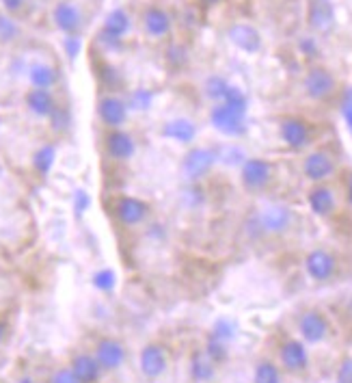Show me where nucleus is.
Here are the masks:
<instances>
[{"mask_svg": "<svg viewBox=\"0 0 352 383\" xmlns=\"http://www.w3.org/2000/svg\"><path fill=\"white\" fill-rule=\"evenodd\" d=\"M350 199H352V178H350Z\"/></svg>", "mask_w": 352, "mask_h": 383, "instance_id": "obj_47", "label": "nucleus"}, {"mask_svg": "<svg viewBox=\"0 0 352 383\" xmlns=\"http://www.w3.org/2000/svg\"><path fill=\"white\" fill-rule=\"evenodd\" d=\"M113 212H115V217L121 226L125 228H135L139 223H143L149 215V206L139 199V197H117L115 204H113Z\"/></svg>", "mask_w": 352, "mask_h": 383, "instance_id": "obj_1", "label": "nucleus"}, {"mask_svg": "<svg viewBox=\"0 0 352 383\" xmlns=\"http://www.w3.org/2000/svg\"><path fill=\"white\" fill-rule=\"evenodd\" d=\"M55 158H57V150H55V145H41L37 152H35V156H33V165H35V169H37V174L39 176H46L50 169H52V165H55Z\"/></svg>", "mask_w": 352, "mask_h": 383, "instance_id": "obj_27", "label": "nucleus"}, {"mask_svg": "<svg viewBox=\"0 0 352 383\" xmlns=\"http://www.w3.org/2000/svg\"><path fill=\"white\" fill-rule=\"evenodd\" d=\"M216 160H218V154L214 150H210V148H195V150H191L184 156L182 172H184L186 180L197 182V180H201L210 172Z\"/></svg>", "mask_w": 352, "mask_h": 383, "instance_id": "obj_2", "label": "nucleus"}, {"mask_svg": "<svg viewBox=\"0 0 352 383\" xmlns=\"http://www.w3.org/2000/svg\"><path fill=\"white\" fill-rule=\"evenodd\" d=\"M292 226V212L288 206L275 204L261 210L259 215V228L268 234H283Z\"/></svg>", "mask_w": 352, "mask_h": 383, "instance_id": "obj_7", "label": "nucleus"}, {"mask_svg": "<svg viewBox=\"0 0 352 383\" xmlns=\"http://www.w3.org/2000/svg\"><path fill=\"white\" fill-rule=\"evenodd\" d=\"M50 119H52V128H55L57 133H61L63 128H67V121H69V119H67V113H65L61 106L55 109V113L50 115Z\"/></svg>", "mask_w": 352, "mask_h": 383, "instance_id": "obj_38", "label": "nucleus"}, {"mask_svg": "<svg viewBox=\"0 0 352 383\" xmlns=\"http://www.w3.org/2000/svg\"><path fill=\"white\" fill-rule=\"evenodd\" d=\"M96 360L100 362L102 370H117L125 362V349L115 338H102L96 345Z\"/></svg>", "mask_w": 352, "mask_h": 383, "instance_id": "obj_8", "label": "nucleus"}, {"mask_svg": "<svg viewBox=\"0 0 352 383\" xmlns=\"http://www.w3.org/2000/svg\"><path fill=\"white\" fill-rule=\"evenodd\" d=\"M300 50H302L307 57H316V55H318V46H316V41H314L312 37H305V39L300 41Z\"/></svg>", "mask_w": 352, "mask_h": 383, "instance_id": "obj_41", "label": "nucleus"}, {"mask_svg": "<svg viewBox=\"0 0 352 383\" xmlns=\"http://www.w3.org/2000/svg\"><path fill=\"white\" fill-rule=\"evenodd\" d=\"M205 353H208V355H210L216 364H218V362H223V360H225V355H227L225 340L212 335V338L208 340V349H205Z\"/></svg>", "mask_w": 352, "mask_h": 383, "instance_id": "obj_31", "label": "nucleus"}, {"mask_svg": "<svg viewBox=\"0 0 352 383\" xmlns=\"http://www.w3.org/2000/svg\"><path fill=\"white\" fill-rule=\"evenodd\" d=\"M337 383H352V357H346L337 370Z\"/></svg>", "mask_w": 352, "mask_h": 383, "instance_id": "obj_37", "label": "nucleus"}, {"mask_svg": "<svg viewBox=\"0 0 352 383\" xmlns=\"http://www.w3.org/2000/svg\"><path fill=\"white\" fill-rule=\"evenodd\" d=\"M106 152L113 160H119V162H125L130 160L132 156H135L137 152V143L135 139H132L127 133L123 131H113L108 133L106 137Z\"/></svg>", "mask_w": 352, "mask_h": 383, "instance_id": "obj_15", "label": "nucleus"}, {"mask_svg": "<svg viewBox=\"0 0 352 383\" xmlns=\"http://www.w3.org/2000/svg\"><path fill=\"white\" fill-rule=\"evenodd\" d=\"M26 106L37 115V117H50L57 109V102L48 89H30L26 94Z\"/></svg>", "mask_w": 352, "mask_h": 383, "instance_id": "obj_22", "label": "nucleus"}, {"mask_svg": "<svg viewBox=\"0 0 352 383\" xmlns=\"http://www.w3.org/2000/svg\"><path fill=\"white\" fill-rule=\"evenodd\" d=\"M50 383H80V379L74 374L72 368H59V370L52 374Z\"/></svg>", "mask_w": 352, "mask_h": 383, "instance_id": "obj_35", "label": "nucleus"}, {"mask_svg": "<svg viewBox=\"0 0 352 383\" xmlns=\"http://www.w3.org/2000/svg\"><path fill=\"white\" fill-rule=\"evenodd\" d=\"M212 126L216 128L218 133L229 135V137H240L246 131V123H244V115L236 113L234 109L225 106L223 102H218L212 113H210Z\"/></svg>", "mask_w": 352, "mask_h": 383, "instance_id": "obj_3", "label": "nucleus"}, {"mask_svg": "<svg viewBox=\"0 0 352 383\" xmlns=\"http://www.w3.org/2000/svg\"><path fill=\"white\" fill-rule=\"evenodd\" d=\"M130 28V18L123 9H115L106 16V22H104V35L108 37H115V39H121Z\"/></svg>", "mask_w": 352, "mask_h": 383, "instance_id": "obj_26", "label": "nucleus"}, {"mask_svg": "<svg viewBox=\"0 0 352 383\" xmlns=\"http://www.w3.org/2000/svg\"><path fill=\"white\" fill-rule=\"evenodd\" d=\"M28 78H30V84L35 89H50L57 82V70L52 65H46V63H35L28 70Z\"/></svg>", "mask_w": 352, "mask_h": 383, "instance_id": "obj_25", "label": "nucleus"}, {"mask_svg": "<svg viewBox=\"0 0 352 383\" xmlns=\"http://www.w3.org/2000/svg\"><path fill=\"white\" fill-rule=\"evenodd\" d=\"M74 208L78 215H82V212L89 208V195H86L84 191H76V197H74Z\"/></svg>", "mask_w": 352, "mask_h": 383, "instance_id": "obj_40", "label": "nucleus"}, {"mask_svg": "<svg viewBox=\"0 0 352 383\" xmlns=\"http://www.w3.org/2000/svg\"><path fill=\"white\" fill-rule=\"evenodd\" d=\"M143 26L149 37L160 39V37L169 35V30H171V16L160 7H152L143 16Z\"/></svg>", "mask_w": 352, "mask_h": 383, "instance_id": "obj_21", "label": "nucleus"}, {"mask_svg": "<svg viewBox=\"0 0 352 383\" xmlns=\"http://www.w3.org/2000/svg\"><path fill=\"white\" fill-rule=\"evenodd\" d=\"M229 39L244 52H257L261 48V37L259 33L249 24H234L229 28Z\"/></svg>", "mask_w": 352, "mask_h": 383, "instance_id": "obj_20", "label": "nucleus"}, {"mask_svg": "<svg viewBox=\"0 0 352 383\" xmlns=\"http://www.w3.org/2000/svg\"><path fill=\"white\" fill-rule=\"evenodd\" d=\"M0 3H3V7H5L9 13H16V11H20V9L24 7L26 0H0Z\"/></svg>", "mask_w": 352, "mask_h": 383, "instance_id": "obj_42", "label": "nucleus"}, {"mask_svg": "<svg viewBox=\"0 0 352 383\" xmlns=\"http://www.w3.org/2000/svg\"><path fill=\"white\" fill-rule=\"evenodd\" d=\"M191 370H193V377H195L199 383H205V381H212V379H214V374H216V362H214L205 351H197V353H193Z\"/></svg>", "mask_w": 352, "mask_h": 383, "instance_id": "obj_24", "label": "nucleus"}, {"mask_svg": "<svg viewBox=\"0 0 352 383\" xmlns=\"http://www.w3.org/2000/svg\"><path fill=\"white\" fill-rule=\"evenodd\" d=\"M52 20L57 24V28H61L63 33L67 35H74L78 33L80 24H82V16H80V9L72 3H59L52 11Z\"/></svg>", "mask_w": 352, "mask_h": 383, "instance_id": "obj_18", "label": "nucleus"}, {"mask_svg": "<svg viewBox=\"0 0 352 383\" xmlns=\"http://www.w3.org/2000/svg\"><path fill=\"white\" fill-rule=\"evenodd\" d=\"M307 22L316 33H331L335 26V7L331 0H312L310 11H307Z\"/></svg>", "mask_w": 352, "mask_h": 383, "instance_id": "obj_9", "label": "nucleus"}, {"mask_svg": "<svg viewBox=\"0 0 352 383\" xmlns=\"http://www.w3.org/2000/svg\"><path fill=\"white\" fill-rule=\"evenodd\" d=\"M98 113L104 126L113 128V131H119V128L125 123L127 119V106L121 98L115 96H104L98 104Z\"/></svg>", "mask_w": 352, "mask_h": 383, "instance_id": "obj_10", "label": "nucleus"}, {"mask_svg": "<svg viewBox=\"0 0 352 383\" xmlns=\"http://www.w3.org/2000/svg\"><path fill=\"white\" fill-rule=\"evenodd\" d=\"M16 37H18V24L7 16H0V41L9 44Z\"/></svg>", "mask_w": 352, "mask_h": 383, "instance_id": "obj_32", "label": "nucleus"}, {"mask_svg": "<svg viewBox=\"0 0 352 383\" xmlns=\"http://www.w3.org/2000/svg\"><path fill=\"white\" fill-rule=\"evenodd\" d=\"M130 104L135 106V109H139V111H145L152 104V94L145 91V89H137L135 94H132V98H130Z\"/></svg>", "mask_w": 352, "mask_h": 383, "instance_id": "obj_34", "label": "nucleus"}, {"mask_svg": "<svg viewBox=\"0 0 352 383\" xmlns=\"http://www.w3.org/2000/svg\"><path fill=\"white\" fill-rule=\"evenodd\" d=\"M341 113H344V119L350 128V133H352V87L346 89L344 94V100H341Z\"/></svg>", "mask_w": 352, "mask_h": 383, "instance_id": "obj_36", "label": "nucleus"}, {"mask_svg": "<svg viewBox=\"0 0 352 383\" xmlns=\"http://www.w3.org/2000/svg\"><path fill=\"white\" fill-rule=\"evenodd\" d=\"M93 286H96L98 290H104V292L113 290V288H115V273H113L110 269L98 271V273L93 275Z\"/></svg>", "mask_w": 352, "mask_h": 383, "instance_id": "obj_33", "label": "nucleus"}, {"mask_svg": "<svg viewBox=\"0 0 352 383\" xmlns=\"http://www.w3.org/2000/svg\"><path fill=\"white\" fill-rule=\"evenodd\" d=\"M223 104L225 106H229V109H234L236 113H240V115H244L246 113V96L238 89V87H234V84H229V89H227V94H225V98H223Z\"/></svg>", "mask_w": 352, "mask_h": 383, "instance_id": "obj_30", "label": "nucleus"}, {"mask_svg": "<svg viewBox=\"0 0 352 383\" xmlns=\"http://www.w3.org/2000/svg\"><path fill=\"white\" fill-rule=\"evenodd\" d=\"M302 169H305V176L310 178V180L322 182V180L333 176L335 165H333V158L327 152H312L310 156L305 158Z\"/></svg>", "mask_w": 352, "mask_h": 383, "instance_id": "obj_14", "label": "nucleus"}, {"mask_svg": "<svg viewBox=\"0 0 352 383\" xmlns=\"http://www.w3.org/2000/svg\"><path fill=\"white\" fill-rule=\"evenodd\" d=\"M203 5H216V3H221V0H201Z\"/></svg>", "mask_w": 352, "mask_h": 383, "instance_id": "obj_46", "label": "nucleus"}, {"mask_svg": "<svg viewBox=\"0 0 352 383\" xmlns=\"http://www.w3.org/2000/svg\"><path fill=\"white\" fill-rule=\"evenodd\" d=\"M100 74L106 78V82H108V84L119 82V78H117V70H115V67H110V65H102V72H100Z\"/></svg>", "mask_w": 352, "mask_h": 383, "instance_id": "obj_43", "label": "nucleus"}, {"mask_svg": "<svg viewBox=\"0 0 352 383\" xmlns=\"http://www.w3.org/2000/svg\"><path fill=\"white\" fill-rule=\"evenodd\" d=\"M281 139L292 150H302L305 145H310V141H312L310 126H307L302 119L290 117V119H285L281 123Z\"/></svg>", "mask_w": 352, "mask_h": 383, "instance_id": "obj_13", "label": "nucleus"}, {"mask_svg": "<svg viewBox=\"0 0 352 383\" xmlns=\"http://www.w3.org/2000/svg\"><path fill=\"white\" fill-rule=\"evenodd\" d=\"M240 178L249 191H261L268 187V182L273 178V167H271V162L261 160V158H249L242 165Z\"/></svg>", "mask_w": 352, "mask_h": 383, "instance_id": "obj_4", "label": "nucleus"}, {"mask_svg": "<svg viewBox=\"0 0 352 383\" xmlns=\"http://www.w3.org/2000/svg\"><path fill=\"white\" fill-rule=\"evenodd\" d=\"M162 137L178 141V143H191L197 137V126L191 119H171L162 126Z\"/></svg>", "mask_w": 352, "mask_h": 383, "instance_id": "obj_19", "label": "nucleus"}, {"mask_svg": "<svg viewBox=\"0 0 352 383\" xmlns=\"http://www.w3.org/2000/svg\"><path fill=\"white\" fill-rule=\"evenodd\" d=\"M18 383H35V381H33V377H22Z\"/></svg>", "mask_w": 352, "mask_h": 383, "instance_id": "obj_45", "label": "nucleus"}, {"mask_svg": "<svg viewBox=\"0 0 352 383\" xmlns=\"http://www.w3.org/2000/svg\"><path fill=\"white\" fill-rule=\"evenodd\" d=\"M65 50H67L69 59H76L78 52H80V37H76V35L65 37Z\"/></svg>", "mask_w": 352, "mask_h": 383, "instance_id": "obj_39", "label": "nucleus"}, {"mask_svg": "<svg viewBox=\"0 0 352 383\" xmlns=\"http://www.w3.org/2000/svg\"><path fill=\"white\" fill-rule=\"evenodd\" d=\"M281 364L290 370V372H300L310 364V355H307V349L298 340H288V343L281 347Z\"/></svg>", "mask_w": 352, "mask_h": 383, "instance_id": "obj_17", "label": "nucleus"}, {"mask_svg": "<svg viewBox=\"0 0 352 383\" xmlns=\"http://www.w3.org/2000/svg\"><path fill=\"white\" fill-rule=\"evenodd\" d=\"M227 89H229V82H227L225 78H221V76H212V78H208V82H205V94H208L212 100H216V102H223Z\"/></svg>", "mask_w": 352, "mask_h": 383, "instance_id": "obj_29", "label": "nucleus"}, {"mask_svg": "<svg viewBox=\"0 0 352 383\" xmlns=\"http://www.w3.org/2000/svg\"><path fill=\"white\" fill-rule=\"evenodd\" d=\"M166 351L160 347V345H147L141 355H139V366H141V372L147 377V379H158L160 374H164L166 370Z\"/></svg>", "mask_w": 352, "mask_h": 383, "instance_id": "obj_11", "label": "nucleus"}, {"mask_svg": "<svg viewBox=\"0 0 352 383\" xmlns=\"http://www.w3.org/2000/svg\"><path fill=\"white\" fill-rule=\"evenodd\" d=\"M335 267H337L335 255L324 251V249H316L305 258L307 275H310L312 279H316V282H329L335 275Z\"/></svg>", "mask_w": 352, "mask_h": 383, "instance_id": "obj_6", "label": "nucleus"}, {"mask_svg": "<svg viewBox=\"0 0 352 383\" xmlns=\"http://www.w3.org/2000/svg\"><path fill=\"white\" fill-rule=\"evenodd\" d=\"M5 335H7V325H5L3 321H0V343H3V340H5Z\"/></svg>", "mask_w": 352, "mask_h": 383, "instance_id": "obj_44", "label": "nucleus"}, {"mask_svg": "<svg viewBox=\"0 0 352 383\" xmlns=\"http://www.w3.org/2000/svg\"><path fill=\"white\" fill-rule=\"evenodd\" d=\"M255 383H281V374L273 362H259L255 368Z\"/></svg>", "mask_w": 352, "mask_h": 383, "instance_id": "obj_28", "label": "nucleus"}, {"mask_svg": "<svg viewBox=\"0 0 352 383\" xmlns=\"http://www.w3.org/2000/svg\"><path fill=\"white\" fill-rule=\"evenodd\" d=\"M307 201H310V208L316 212L318 217H329V215H333V210H335V195H333V191L329 187L312 189Z\"/></svg>", "mask_w": 352, "mask_h": 383, "instance_id": "obj_23", "label": "nucleus"}, {"mask_svg": "<svg viewBox=\"0 0 352 383\" xmlns=\"http://www.w3.org/2000/svg\"><path fill=\"white\" fill-rule=\"evenodd\" d=\"M298 331H300V335L307 340V343L316 345V343H322V340L327 338V333H329V323H327V318H324L320 312L312 310V312H305V314L300 316V321H298Z\"/></svg>", "mask_w": 352, "mask_h": 383, "instance_id": "obj_12", "label": "nucleus"}, {"mask_svg": "<svg viewBox=\"0 0 352 383\" xmlns=\"http://www.w3.org/2000/svg\"><path fill=\"white\" fill-rule=\"evenodd\" d=\"M305 91L314 100H327L335 91V78L324 67H314L305 76Z\"/></svg>", "mask_w": 352, "mask_h": 383, "instance_id": "obj_5", "label": "nucleus"}, {"mask_svg": "<svg viewBox=\"0 0 352 383\" xmlns=\"http://www.w3.org/2000/svg\"><path fill=\"white\" fill-rule=\"evenodd\" d=\"M69 368L74 370V374L80 379V383H96L102 374V366L96 360V355L89 353H78L72 357Z\"/></svg>", "mask_w": 352, "mask_h": 383, "instance_id": "obj_16", "label": "nucleus"}]
</instances>
